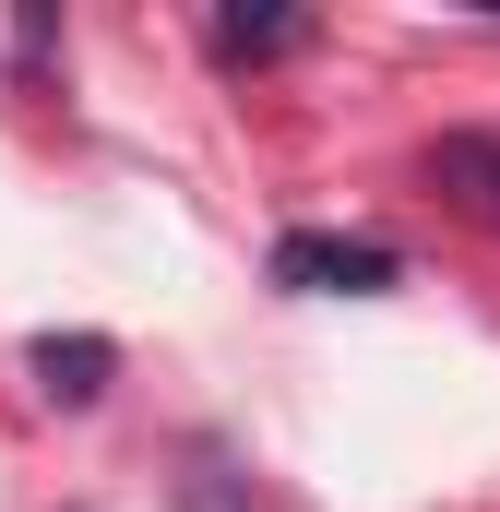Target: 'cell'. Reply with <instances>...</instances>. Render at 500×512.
I'll use <instances>...</instances> for the list:
<instances>
[{
	"label": "cell",
	"mask_w": 500,
	"mask_h": 512,
	"mask_svg": "<svg viewBox=\"0 0 500 512\" xmlns=\"http://www.w3.org/2000/svg\"><path fill=\"white\" fill-rule=\"evenodd\" d=\"M24 370H36L48 405H96V393L120 382V346H108V334H36V346H24Z\"/></svg>",
	"instance_id": "cell-2"
},
{
	"label": "cell",
	"mask_w": 500,
	"mask_h": 512,
	"mask_svg": "<svg viewBox=\"0 0 500 512\" xmlns=\"http://www.w3.org/2000/svg\"><path fill=\"white\" fill-rule=\"evenodd\" d=\"M429 179H441L477 227H500V131H441V143H429Z\"/></svg>",
	"instance_id": "cell-3"
},
{
	"label": "cell",
	"mask_w": 500,
	"mask_h": 512,
	"mask_svg": "<svg viewBox=\"0 0 500 512\" xmlns=\"http://www.w3.org/2000/svg\"><path fill=\"white\" fill-rule=\"evenodd\" d=\"M203 36H215V60H298L310 48V12H250V0H227Z\"/></svg>",
	"instance_id": "cell-4"
},
{
	"label": "cell",
	"mask_w": 500,
	"mask_h": 512,
	"mask_svg": "<svg viewBox=\"0 0 500 512\" xmlns=\"http://www.w3.org/2000/svg\"><path fill=\"white\" fill-rule=\"evenodd\" d=\"M12 60H24V72H48V60H60V12H48V0H24V12H12Z\"/></svg>",
	"instance_id": "cell-5"
},
{
	"label": "cell",
	"mask_w": 500,
	"mask_h": 512,
	"mask_svg": "<svg viewBox=\"0 0 500 512\" xmlns=\"http://www.w3.org/2000/svg\"><path fill=\"white\" fill-rule=\"evenodd\" d=\"M274 286L286 298H393L405 286V251L370 239V227H286L274 239Z\"/></svg>",
	"instance_id": "cell-1"
}]
</instances>
